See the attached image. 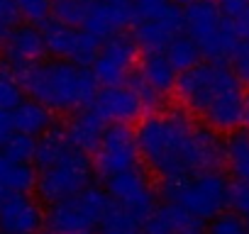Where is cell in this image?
I'll return each instance as SVG.
<instances>
[{"mask_svg":"<svg viewBox=\"0 0 249 234\" xmlns=\"http://www.w3.org/2000/svg\"><path fill=\"white\" fill-rule=\"evenodd\" d=\"M135 137L140 156L159 178V185L220 171L225 164L220 132L196 120L181 105L144 115L135 127Z\"/></svg>","mask_w":249,"mask_h":234,"instance_id":"cell-1","label":"cell"},{"mask_svg":"<svg viewBox=\"0 0 249 234\" xmlns=\"http://www.w3.org/2000/svg\"><path fill=\"white\" fill-rule=\"evenodd\" d=\"M176 98L183 110L215 132H234L244 125V85L227 61H200L178 73Z\"/></svg>","mask_w":249,"mask_h":234,"instance_id":"cell-2","label":"cell"},{"mask_svg":"<svg viewBox=\"0 0 249 234\" xmlns=\"http://www.w3.org/2000/svg\"><path fill=\"white\" fill-rule=\"evenodd\" d=\"M18 78L22 81L27 98L47 105L52 112L73 115L93 105L100 90L90 68L71 64V61H61V59L39 61L20 71Z\"/></svg>","mask_w":249,"mask_h":234,"instance_id":"cell-3","label":"cell"},{"mask_svg":"<svg viewBox=\"0 0 249 234\" xmlns=\"http://www.w3.org/2000/svg\"><path fill=\"white\" fill-rule=\"evenodd\" d=\"M110 207L107 190L88 185L86 190L52 202L44 212V234H98V224Z\"/></svg>","mask_w":249,"mask_h":234,"instance_id":"cell-4","label":"cell"},{"mask_svg":"<svg viewBox=\"0 0 249 234\" xmlns=\"http://www.w3.org/2000/svg\"><path fill=\"white\" fill-rule=\"evenodd\" d=\"M183 15L186 34L198 44L200 54L208 61H230L239 44V37L222 17L215 0H193L191 5L183 8Z\"/></svg>","mask_w":249,"mask_h":234,"instance_id":"cell-5","label":"cell"},{"mask_svg":"<svg viewBox=\"0 0 249 234\" xmlns=\"http://www.w3.org/2000/svg\"><path fill=\"white\" fill-rule=\"evenodd\" d=\"M230 181L220 171L200 173L178 183H166L161 185V193L166 202H178L186 207L193 217L203 219H215L217 215L227 212L230 207Z\"/></svg>","mask_w":249,"mask_h":234,"instance_id":"cell-6","label":"cell"},{"mask_svg":"<svg viewBox=\"0 0 249 234\" xmlns=\"http://www.w3.org/2000/svg\"><path fill=\"white\" fill-rule=\"evenodd\" d=\"M93 173H95L93 159L78 149H71L59 164L39 171L37 195L47 205L59 202V200L71 198V195L86 190L88 185H93Z\"/></svg>","mask_w":249,"mask_h":234,"instance_id":"cell-7","label":"cell"},{"mask_svg":"<svg viewBox=\"0 0 249 234\" xmlns=\"http://www.w3.org/2000/svg\"><path fill=\"white\" fill-rule=\"evenodd\" d=\"M142 161L135 130L130 125H107L98 149L93 151V166L100 178H112L137 168Z\"/></svg>","mask_w":249,"mask_h":234,"instance_id":"cell-8","label":"cell"},{"mask_svg":"<svg viewBox=\"0 0 249 234\" xmlns=\"http://www.w3.org/2000/svg\"><path fill=\"white\" fill-rule=\"evenodd\" d=\"M42 32H44L49 56L61 59V61H71V64H78L86 68H90L95 64L100 47H103V42L95 39L83 27H69V25H61L56 20L44 22Z\"/></svg>","mask_w":249,"mask_h":234,"instance_id":"cell-9","label":"cell"},{"mask_svg":"<svg viewBox=\"0 0 249 234\" xmlns=\"http://www.w3.org/2000/svg\"><path fill=\"white\" fill-rule=\"evenodd\" d=\"M137 56H140V44L127 32L115 34L112 39L103 42L100 54H98L95 64L90 66L98 85L105 88V85H122V83H127L130 76L137 68V61H140Z\"/></svg>","mask_w":249,"mask_h":234,"instance_id":"cell-10","label":"cell"},{"mask_svg":"<svg viewBox=\"0 0 249 234\" xmlns=\"http://www.w3.org/2000/svg\"><path fill=\"white\" fill-rule=\"evenodd\" d=\"M105 190L110 195L112 202H117L120 207H124L130 215H135L140 222H147L157 205V188L149 181V176L137 166L127 173H120L105 181Z\"/></svg>","mask_w":249,"mask_h":234,"instance_id":"cell-11","label":"cell"},{"mask_svg":"<svg viewBox=\"0 0 249 234\" xmlns=\"http://www.w3.org/2000/svg\"><path fill=\"white\" fill-rule=\"evenodd\" d=\"M0 51H3V66L10 68L15 76L20 71L44 61V56L49 54L47 42H44V32L37 25H30V22L18 25Z\"/></svg>","mask_w":249,"mask_h":234,"instance_id":"cell-12","label":"cell"},{"mask_svg":"<svg viewBox=\"0 0 249 234\" xmlns=\"http://www.w3.org/2000/svg\"><path fill=\"white\" fill-rule=\"evenodd\" d=\"M181 34H186V15L178 3H171L154 20L132 25V37L142 51H164Z\"/></svg>","mask_w":249,"mask_h":234,"instance_id":"cell-13","label":"cell"},{"mask_svg":"<svg viewBox=\"0 0 249 234\" xmlns=\"http://www.w3.org/2000/svg\"><path fill=\"white\" fill-rule=\"evenodd\" d=\"M44 229V210L30 193H10L0 202V232L39 234Z\"/></svg>","mask_w":249,"mask_h":234,"instance_id":"cell-14","label":"cell"},{"mask_svg":"<svg viewBox=\"0 0 249 234\" xmlns=\"http://www.w3.org/2000/svg\"><path fill=\"white\" fill-rule=\"evenodd\" d=\"M103 117L110 125H130V122H140L144 117V100L135 93L132 85L122 83V85H105L98 90V98L93 102Z\"/></svg>","mask_w":249,"mask_h":234,"instance_id":"cell-15","label":"cell"},{"mask_svg":"<svg viewBox=\"0 0 249 234\" xmlns=\"http://www.w3.org/2000/svg\"><path fill=\"white\" fill-rule=\"evenodd\" d=\"M107 120L103 117V112L95 107V105H88L78 112H73V117L64 125L66 130V137H69V144L83 154H93L107 130Z\"/></svg>","mask_w":249,"mask_h":234,"instance_id":"cell-16","label":"cell"},{"mask_svg":"<svg viewBox=\"0 0 249 234\" xmlns=\"http://www.w3.org/2000/svg\"><path fill=\"white\" fill-rule=\"evenodd\" d=\"M132 25L130 15V3L120 5V3H105V0H93V5L88 10V17L83 22V30L90 32L95 39L107 42L115 34H122L124 27Z\"/></svg>","mask_w":249,"mask_h":234,"instance_id":"cell-17","label":"cell"},{"mask_svg":"<svg viewBox=\"0 0 249 234\" xmlns=\"http://www.w3.org/2000/svg\"><path fill=\"white\" fill-rule=\"evenodd\" d=\"M137 78L161 100L169 98L171 93H176V81H178V71L169 64V59L164 56V51H144L142 59L137 61L135 68Z\"/></svg>","mask_w":249,"mask_h":234,"instance_id":"cell-18","label":"cell"},{"mask_svg":"<svg viewBox=\"0 0 249 234\" xmlns=\"http://www.w3.org/2000/svg\"><path fill=\"white\" fill-rule=\"evenodd\" d=\"M200 229V219L193 217L178 202H164L144 222V234H186Z\"/></svg>","mask_w":249,"mask_h":234,"instance_id":"cell-19","label":"cell"},{"mask_svg":"<svg viewBox=\"0 0 249 234\" xmlns=\"http://www.w3.org/2000/svg\"><path fill=\"white\" fill-rule=\"evenodd\" d=\"M13 122H15V132H22V134H30V137H37V139L56 125L54 112L47 105H42L32 98H27L22 105H18L13 110Z\"/></svg>","mask_w":249,"mask_h":234,"instance_id":"cell-20","label":"cell"},{"mask_svg":"<svg viewBox=\"0 0 249 234\" xmlns=\"http://www.w3.org/2000/svg\"><path fill=\"white\" fill-rule=\"evenodd\" d=\"M71 149L73 147L69 144V137H66L64 125H54L47 134H42L37 139V156H35L37 171H44V168L59 164Z\"/></svg>","mask_w":249,"mask_h":234,"instance_id":"cell-21","label":"cell"},{"mask_svg":"<svg viewBox=\"0 0 249 234\" xmlns=\"http://www.w3.org/2000/svg\"><path fill=\"white\" fill-rule=\"evenodd\" d=\"M225 166L234 181H249V130H234L225 139Z\"/></svg>","mask_w":249,"mask_h":234,"instance_id":"cell-22","label":"cell"},{"mask_svg":"<svg viewBox=\"0 0 249 234\" xmlns=\"http://www.w3.org/2000/svg\"><path fill=\"white\" fill-rule=\"evenodd\" d=\"M142 229H144V222H140L135 215H130L112 200L98 224V234H142Z\"/></svg>","mask_w":249,"mask_h":234,"instance_id":"cell-23","label":"cell"},{"mask_svg":"<svg viewBox=\"0 0 249 234\" xmlns=\"http://www.w3.org/2000/svg\"><path fill=\"white\" fill-rule=\"evenodd\" d=\"M164 56L169 59V64H171L178 73H183V71H188V68L198 66V64H200V59H203V54H200L198 44H196L188 34L176 37V39L164 49Z\"/></svg>","mask_w":249,"mask_h":234,"instance_id":"cell-24","label":"cell"},{"mask_svg":"<svg viewBox=\"0 0 249 234\" xmlns=\"http://www.w3.org/2000/svg\"><path fill=\"white\" fill-rule=\"evenodd\" d=\"M37 178L39 171L32 164H8V168L0 176V188L8 193H32L37 190Z\"/></svg>","mask_w":249,"mask_h":234,"instance_id":"cell-25","label":"cell"},{"mask_svg":"<svg viewBox=\"0 0 249 234\" xmlns=\"http://www.w3.org/2000/svg\"><path fill=\"white\" fill-rule=\"evenodd\" d=\"M93 0H54L52 3V20L69 25V27H83Z\"/></svg>","mask_w":249,"mask_h":234,"instance_id":"cell-26","label":"cell"},{"mask_svg":"<svg viewBox=\"0 0 249 234\" xmlns=\"http://www.w3.org/2000/svg\"><path fill=\"white\" fill-rule=\"evenodd\" d=\"M25 85L22 81L10 71V68H0V110H8L13 112L18 105H22L27 98H25Z\"/></svg>","mask_w":249,"mask_h":234,"instance_id":"cell-27","label":"cell"},{"mask_svg":"<svg viewBox=\"0 0 249 234\" xmlns=\"http://www.w3.org/2000/svg\"><path fill=\"white\" fill-rule=\"evenodd\" d=\"M3 154H5V159L13 161V164H35V156H37V137L15 132V134L8 139V144L3 147Z\"/></svg>","mask_w":249,"mask_h":234,"instance_id":"cell-28","label":"cell"},{"mask_svg":"<svg viewBox=\"0 0 249 234\" xmlns=\"http://www.w3.org/2000/svg\"><path fill=\"white\" fill-rule=\"evenodd\" d=\"M205 234H249L247 217H242V215H237L232 210L230 212H222L215 219H210Z\"/></svg>","mask_w":249,"mask_h":234,"instance_id":"cell-29","label":"cell"},{"mask_svg":"<svg viewBox=\"0 0 249 234\" xmlns=\"http://www.w3.org/2000/svg\"><path fill=\"white\" fill-rule=\"evenodd\" d=\"M174 0H130V15H132V25L137 22H147L159 17Z\"/></svg>","mask_w":249,"mask_h":234,"instance_id":"cell-30","label":"cell"},{"mask_svg":"<svg viewBox=\"0 0 249 234\" xmlns=\"http://www.w3.org/2000/svg\"><path fill=\"white\" fill-rule=\"evenodd\" d=\"M20 20H22V13L18 8V0H0V49L13 34V30L22 25Z\"/></svg>","mask_w":249,"mask_h":234,"instance_id":"cell-31","label":"cell"},{"mask_svg":"<svg viewBox=\"0 0 249 234\" xmlns=\"http://www.w3.org/2000/svg\"><path fill=\"white\" fill-rule=\"evenodd\" d=\"M52 3L54 0H18L22 20L30 25H44L52 20Z\"/></svg>","mask_w":249,"mask_h":234,"instance_id":"cell-32","label":"cell"},{"mask_svg":"<svg viewBox=\"0 0 249 234\" xmlns=\"http://www.w3.org/2000/svg\"><path fill=\"white\" fill-rule=\"evenodd\" d=\"M230 66L237 73V78L242 81V85L249 88V39H242L234 49V54L230 56Z\"/></svg>","mask_w":249,"mask_h":234,"instance_id":"cell-33","label":"cell"},{"mask_svg":"<svg viewBox=\"0 0 249 234\" xmlns=\"http://www.w3.org/2000/svg\"><path fill=\"white\" fill-rule=\"evenodd\" d=\"M230 207L232 212L249 217V181H232L230 185Z\"/></svg>","mask_w":249,"mask_h":234,"instance_id":"cell-34","label":"cell"},{"mask_svg":"<svg viewBox=\"0 0 249 234\" xmlns=\"http://www.w3.org/2000/svg\"><path fill=\"white\" fill-rule=\"evenodd\" d=\"M215 3H217V8H220V13L227 22H232L234 17H239L249 8V0H215Z\"/></svg>","mask_w":249,"mask_h":234,"instance_id":"cell-35","label":"cell"},{"mask_svg":"<svg viewBox=\"0 0 249 234\" xmlns=\"http://www.w3.org/2000/svg\"><path fill=\"white\" fill-rule=\"evenodd\" d=\"M15 134V122H13V112L0 110V149L8 144V139Z\"/></svg>","mask_w":249,"mask_h":234,"instance_id":"cell-36","label":"cell"},{"mask_svg":"<svg viewBox=\"0 0 249 234\" xmlns=\"http://www.w3.org/2000/svg\"><path fill=\"white\" fill-rule=\"evenodd\" d=\"M230 25H232L234 34L239 37V42H242V39H249V8H247L239 17H234Z\"/></svg>","mask_w":249,"mask_h":234,"instance_id":"cell-37","label":"cell"},{"mask_svg":"<svg viewBox=\"0 0 249 234\" xmlns=\"http://www.w3.org/2000/svg\"><path fill=\"white\" fill-rule=\"evenodd\" d=\"M244 125H247V130H249V93H247V98H244Z\"/></svg>","mask_w":249,"mask_h":234,"instance_id":"cell-38","label":"cell"},{"mask_svg":"<svg viewBox=\"0 0 249 234\" xmlns=\"http://www.w3.org/2000/svg\"><path fill=\"white\" fill-rule=\"evenodd\" d=\"M8 164H10V161L5 159V154H3V149H0V176H3V171L8 168Z\"/></svg>","mask_w":249,"mask_h":234,"instance_id":"cell-39","label":"cell"},{"mask_svg":"<svg viewBox=\"0 0 249 234\" xmlns=\"http://www.w3.org/2000/svg\"><path fill=\"white\" fill-rule=\"evenodd\" d=\"M174 3H178V5H183V8H186V5H191V3H193V0H174Z\"/></svg>","mask_w":249,"mask_h":234,"instance_id":"cell-40","label":"cell"},{"mask_svg":"<svg viewBox=\"0 0 249 234\" xmlns=\"http://www.w3.org/2000/svg\"><path fill=\"white\" fill-rule=\"evenodd\" d=\"M105 3H120V5H127L130 0H105Z\"/></svg>","mask_w":249,"mask_h":234,"instance_id":"cell-41","label":"cell"},{"mask_svg":"<svg viewBox=\"0 0 249 234\" xmlns=\"http://www.w3.org/2000/svg\"><path fill=\"white\" fill-rule=\"evenodd\" d=\"M186 234H205L203 229H193V232H186Z\"/></svg>","mask_w":249,"mask_h":234,"instance_id":"cell-42","label":"cell"},{"mask_svg":"<svg viewBox=\"0 0 249 234\" xmlns=\"http://www.w3.org/2000/svg\"><path fill=\"white\" fill-rule=\"evenodd\" d=\"M247 227H249V217H247Z\"/></svg>","mask_w":249,"mask_h":234,"instance_id":"cell-43","label":"cell"},{"mask_svg":"<svg viewBox=\"0 0 249 234\" xmlns=\"http://www.w3.org/2000/svg\"><path fill=\"white\" fill-rule=\"evenodd\" d=\"M0 234H8V232H0Z\"/></svg>","mask_w":249,"mask_h":234,"instance_id":"cell-44","label":"cell"},{"mask_svg":"<svg viewBox=\"0 0 249 234\" xmlns=\"http://www.w3.org/2000/svg\"><path fill=\"white\" fill-rule=\"evenodd\" d=\"M142 234H144V232H142Z\"/></svg>","mask_w":249,"mask_h":234,"instance_id":"cell-45","label":"cell"}]
</instances>
